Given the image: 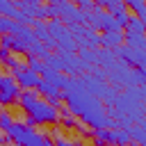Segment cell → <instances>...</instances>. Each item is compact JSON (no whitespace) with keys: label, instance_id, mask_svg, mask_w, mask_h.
Listing matches in <instances>:
<instances>
[{"label":"cell","instance_id":"obj_15","mask_svg":"<svg viewBox=\"0 0 146 146\" xmlns=\"http://www.w3.org/2000/svg\"><path fill=\"white\" fill-rule=\"evenodd\" d=\"M16 27H18V23H16V21H11V18H2V16H0V36L14 34V32H16Z\"/></svg>","mask_w":146,"mask_h":146},{"label":"cell","instance_id":"obj_1","mask_svg":"<svg viewBox=\"0 0 146 146\" xmlns=\"http://www.w3.org/2000/svg\"><path fill=\"white\" fill-rule=\"evenodd\" d=\"M18 107L25 112V125L34 128V125H55L59 123V110L52 107L50 103H46L41 96H36L34 91H21L18 96Z\"/></svg>","mask_w":146,"mask_h":146},{"label":"cell","instance_id":"obj_20","mask_svg":"<svg viewBox=\"0 0 146 146\" xmlns=\"http://www.w3.org/2000/svg\"><path fill=\"white\" fill-rule=\"evenodd\" d=\"M125 146H139V144H135V141H130V144H125Z\"/></svg>","mask_w":146,"mask_h":146},{"label":"cell","instance_id":"obj_22","mask_svg":"<svg viewBox=\"0 0 146 146\" xmlns=\"http://www.w3.org/2000/svg\"><path fill=\"white\" fill-rule=\"evenodd\" d=\"M9 146H14V144H9Z\"/></svg>","mask_w":146,"mask_h":146},{"label":"cell","instance_id":"obj_16","mask_svg":"<svg viewBox=\"0 0 146 146\" xmlns=\"http://www.w3.org/2000/svg\"><path fill=\"white\" fill-rule=\"evenodd\" d=\"M14 121H16V119H14L9 112H5V110L0 112V130H2V132H7V130L14 125Z\"/></svg>","mask_w":146,"mask_h":146},{"label":"cell","instance_id":"obj_19","mask_svg":"<svg viewBox=\"0 0 146 146\" xmlns=\"http://www.w3.org/2000/svg\"><path fill=\"white\" fill-rule=\"evenodd\" d=\"M41 146H55V141H52V139H48V137H43V141H41Z\"/></svg>","mask_w":146,"mask_h":146},{"label":"cell","instance_id":"obj_14","mask_svg":"<svg viewBox=\"0 0 146 146\" xmlns=\"http://www.w3.org/2000/svg\"><path fill=\"white\" fill-rule=\"evenodd\" d=\"M0 16L2 18H16L18 16V9H16V2H11V0H0Z\"/></svg>","mask_w":146,"mask_h":146},{"label":"cell","instance_id":"obj_21","mask_svg":"<svg viewBox=\"0 0 146 146\" xmlns=\"http://www.w3.org/2000/svg\"><path fill=\"white\" fill-rule=\"evenodd\" d=\"M141 128H144V130H146V119H144V123H141Z\"/></svg>","mask_w":146,"mask_h":146},{"label":"cell","instance_id":"obj_8","mask_svg":"<svg viewBox=\"0 0 146 146\" xmlns=\"http://www.w3.org/2000/svg\"><path fill=\"white\" fill-rule=\"evenodd\" d=\"M100 9H105L107 14H112L114 18H119V16H125L128 14V7H125V2H121V0H100V2H96Z\"/></svg>","mask_w":146,"mask_h":146},{"label":"cell","instance_id":"obj_9","mask_svg":"<svg viewBox=\"0 0 146 146\" xmlns=\"http://www.w3.org/2000/svg\"><path fill=\"white\" fill-rule=\"evenodd\" d=\"M100 46L107 50H116L123 46V32H100Z\"/></svg>","mask_w":146,"mask_h":146},{"label":"cell","instance_id":"obj_6","mask_svg":"<svg viewBox=\"0 0 146 146\" xmlns=\"http://www.w3.org/2000/svg\"><path fill=\"white\" fill-rule=\"evenodd\" d=\"M36 91H39V96L46 100V103H50L52 107H57V110H62V100H64V94L57 89V87H52L50 82H39V87H36Z\"/></svg>","mask_w":146,"mask_h":146},{"label":"cell","instance_id":"obj_3","mask_svg":"<svg viewBox=\"0 0 146 146\" xmlns=\"http://www.w3.org/2000/svg\"><path fill=\"white\" fill-rule=\"evenodd\" d=\"M11 78L16 80V84L21 87V91H32V89H36V87H39V82H41V75H39V73H34L27 64L16 66V68L11 71Z\"/></svg>","mask_w":146,"mask_h":146},{"label":"cell","instance_id":"obj_10","mask_svg":"<svg viewBox=\"0 0 146 146\" xmlns=\"http://www.w3.org/2000/svg\"><path fill=\"white\" fill-rule=\"evenodd\" d=\"M46 137L52 139L55 146H87L82 137H71V139H66V137H62L59 130H50V135H46Z\"/></svg>","mask_w":146,"mask_h":146},{"label":"cell","instance_id":"obj_23","mask_svg":"<svg viewBox=\"0 0 146 146\" xmlns=\"http://www.w3.org/2000/svg\"><path fill=\"white\" fill-rule=\"evenodd\" d=\"M0 112H2V110H0Z\"/></svg>","mask_w":146,"mask_h":146},{"label":"cell","instance_id":"obj_7","mask_svg":"<svg viewBox=\"0 0 146 146\" xmlns=\"http://www.w3.org/2000/svg\"><path fill=\"white\" fill-rule=\"evenodd\" d=\"M59 123H62L66 130H75L80 137H87V130H84L87 125H84L82 121H78V119L66 110V107H62V112H59Z\"/></svg>","mask_w":146,"mask_h":146},{"label":"cell","instance_id":"obj_13","mask_svg":"<svg viewBox=\"0 0 146 146\" xmlns=\"http://www.w3.org/2000/svg\"><path fill=\"white\" fill-rule=\"evenodd\" d=\"M125 7H128V9H132V11H135L132 16H137L141 23L146 21V2H141V0H128V2H125Z\"/></svg>","mask_w":146,"mask_h":146},{"label":"cell","instance_id":"obj_5","mask_svg":"<svg viewBox=\"0 0 146 146\" xmlns=\"http://www.w3.org/2000/svg\"><path fill=\"white\" fill-rule=\"evenodd\" d=\"M114 52H116V57H119L121 62H125V64H130V66H135V68H144V66H146V52H141V50H132V48H128V46H121V48H116Z\"/></svg>","mask_w":146,"mask_h":146},{"label":"cell","instance_id":"obj_4","mask_svg":"<svg viewBox=\"0 0 146 146\" xmlns=\"http://www.w3.org/2000/svg\"><path fill=\"white\" fill-rule=\"evenodd\" d=\"M21 87L11 78V73H0V105H14L18 103Z\"/></svg>","mask_w":146,"mask_h":146},{"label":"cell","instance_id":"obj_2","mask_svg":"<svg viewBox=\"0 0 146 146\" xmlns=\"http://www.w3.org/2000/svg\"><path fill=\"white\" fill-rule=\"evenodd\" d=\"M7 137L11 139L14 146H41V141H43L46 135L39 132V130H34V128H27L21 121H14V125L7 130Z\"/></svg>","mask_w":146,"mask_h":146},{"label":"cell","instance_id":"obj_18","mask_svg":"<svg viewBox=\"0 0 146 146\" xmlns=\"http://www.w3.org/2000/svg\"><path fill=\"white\" fill-rule=\"evenodd\" d=\"M9 59H11V52H9V50H5V48H0V64L5 66Z\"/></svg>","mask_w":146,"mask_h":146},{"label":"cell","instance_id":"obj_11","mask_svg":"<svg viewBox=\"0 0 146 146\" xmlns=\"http://www.w3.org/2000/svg\"><path fill=\"white\" fill-rule=\"evenodd\" d=\"M123 46L146 52V36L144 34H123Z\"/></svg>","mask_w":146,"mask_h":146},{"label":"cell","instance_id":"obj_12","mask_svg":"<svg viewBox=\"0 0 146 146\" xmlns=\"http://www.w3.org/2000/svg\"><path fill=\"white\" fill-rule=\"evenodd\" d=\"M123 34H144V36H146V27H144V23H141L137 16L128 14V23H125V27H123Z\"/></svg>","mask_w":146,"mask_h":146},{"label":"cell","instance_id":"obj_17","mask_svg":"<svg viewBox=\"0 0 146 146\" xmlns=\"http://www.w3.org/2000/svg\"><path fill=\"white\" fill-rule=\"evenodd\" d=\"M27 66H30L34 73H41V68H43V62H41V59H36V57H32V55H27Z\"/></svg>","mask_w":146,"mask_h":146}]
</instances>
